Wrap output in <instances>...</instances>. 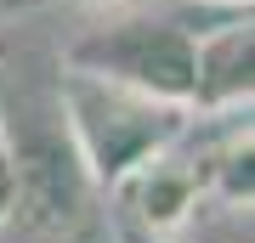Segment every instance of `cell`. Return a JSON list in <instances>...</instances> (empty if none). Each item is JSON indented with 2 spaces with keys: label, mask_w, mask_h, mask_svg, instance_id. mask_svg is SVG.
Segmentation results:
<instances>
[{
  "label": "cell",
  "mask_w": 255,
  "mask_h": 243,
  "mask_svg": "<svg viewBox=\"0 0 255 243\" xmlns=\"http://www.w3.org/2000/svg\"><path fill=\"white\" fill-rule=\"evenodd\" d=\"M221 6H250V0H221Z\"/></svg>",
  "instance_id": "cell-6"
},
{
  "label": "cell",
  "mask_w": 255,
  "mask_h": 243,
  "mask_svg": "<svg viewBox=\"0 0 255 243\" xmlns=\"http://www.w3.org/2000/svg\"><path fill=\"white\" fill-rule=\"evenodd\" d=\"M11 204H17V164H11V142H6V119H0V232L11 226Z\"/></svg>",
  "instance_id": "cell-5"
},
{
  "label": "cell",
  "mask_w": 255,
  "mask_h": 243,
  "mask_svg": "<svg viewBox=\"0 0 255 243\" xmlns=\"http://www.w3.org/2000/svg\"><path fill=\"white\" fill-rule=\"evenodd\" d=\"M182 136H187V130H182ZM182 136L164 142L159 153L136 159L114 187H102L119 209H125V221L136 226L142 238H153V243L170 238L176 226H187V215H193L199 198H204V153H187Z\"/></svg>",
  "instance_id": "cell-3"
},
{
  "label": "cell",
  "mask_w": 255,
  "mask_h": 243,
  "mask_svg": "<svg viewBox=\"0 0 255 243\" xmlns=\"http://www.w3.org/2000/svg\"><path fill=\"white\" fill-rule=\"evenodd\" d=\"M57 119H63L68 147L80 153L97 192L114 187L136 159L159 153L164 142H176L193 125V113L182 102L147 96L136 85L80 74V68H63V80H57Z\"/></svg>",
  "instance_id": "cell-1"
},
{
  "label": "cell",
  "mask_w": 255,
  "mask_h": 243,
  "mask_svg": "<svg viewBox=\"0 0 255 243\" xmlns=\"http://www.w3.org/2000/svg\"><path fill=\"white\" fill-rule=\"evenodd\" d=\"M63 68L80 74H102V80L136 85L147 96L182 102L187 108V85H193V28L176 17H108L91 23L85 34H74L63 45Z\"/></svg>",
  "instance_id": "cell-2"
},
{
  "label": "cell",
  "mask_w": 255,
  "mask_h": 243,
  "mask_svg": "<svg viewBox=\"0 0 255 243\" xmlns=\"http://www.w3.org/2000/svg\"><path fill=\"white\" fill-rule=\"evenodd\" d=\"M0 6H11V0H0Z\"/></svg>",
  "instance_id": "cell-7"
},
{
  "label": "cell",
  "mask_w": 255,
  "mask_h": 243,
  "mask_svg": "<svg viewBox=\"0 0 255 243\" xmlns=\"http://www.w3.org/2000/svg\"><path fill=\"white\" fill-rule=\"evenodd\" d=\"M250 90H255V28H250V6H233L221 23L193 28L187 113L204 119L250 113Z\"/></svg>",
  "instance_id": "cell-4"
}]
</instances>
